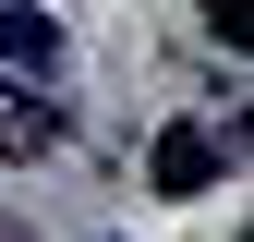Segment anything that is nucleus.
Wrapping results in <instances>:
<instances>
[{
  "instance_id": "3",
  "label": "nucleus",
  "mask_w": 254,
  "mask_h": 242,
  "mask_svg": "<svg viewBox=\"0 0 254 242\" xmlns=\"http://www.w3.org/2000/svg\"><path fill=\"white\" fill-rule=\"evenodd\" d=\"M0 60H37V73H49V60H61V24L24 12V0H0Z\"/></svg>"
},
{
  "instance_id": "1",
  "label": "nucleus",
  "mask_w": 254,
  "mask_h": 242,
  "mask_svg": "<svg viewBox=\"0 0 254 242\" xmlns=\"http://www.w3.org/2000/svg\"><path fill=\"white\" fill-rule=\"evenodd\" d=\"M49 145H61V109L37 85H0V158H49Z\"/></svg>"
},
{
  "instance_id": "4",
  "label": "nucleus",
  "mask_w": 254,
  "mask_h": 242,
  "mask_svg": "<svg viewBox=\"0 0 254 242\" xmlns=\"http://www.w3.org/2000/svg\"><path fill=\"white\" fill-rule=\"evenodd\" d=\"M206 24H218V37H230V49L254 37V12H242V0H206Z\"/></svg>"
},
{
  "instance_id": "2",
  "label": "nucleus",
  "mask_w": 254,
  "mask_h": 242,
  "mask_svg": "<svg viewBox=\"0 0 254 242\" xmlns=\"http://www.w3.org/2000/svg\"><path fill=\"white\" fill-rule=\"evenodd\" d=\"M206 182H218V145L194 121H170V133H157V194H206Z\"/></svg>"
}]
</instances>
